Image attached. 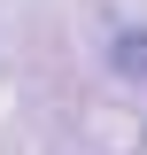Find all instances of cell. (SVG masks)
Returning a JSON list of instances; mask_svg holds the SVG:
<instances>
[{
  "label": "cell",
  "instance_id": "1",
  "mask_svg": "<svg viewBox=\"0 0 147 155\" xmlns=\"http://www.w3.org/2000/svg\"><path fill=\"white\" fill-rule=\"evenodd\" d=\"M116 70H124V78H147V31H116Z\"/></svg>",
  "mask_w": 147,
  "mask_h": 155
}]
</instances>
